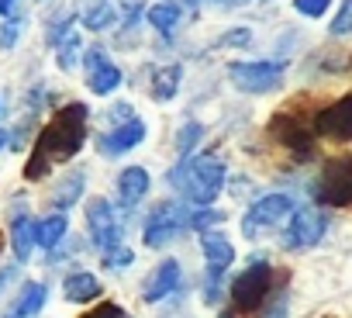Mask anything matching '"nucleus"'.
Here are the masks:
<instances>
[{
    "instance_id": "obj_1",
    "label": "nucleus",
    "mask_w": 352,
    "mask_h": 318,
    "mask_svg": "<svg viewBox=\"0 0 352 318\" xmlns=\"http://www.w3.org/2000/svg\"><path fill=\"white\" fill-rule=\"evenodd\" d=\"M87 118H90L87 104H66L63 111H56V118L35 138V152H32L28 167H25L28 180H42L56 163H66V159H73L83 149Z\"/></svg>"
},
{
    "instance_id": "obj_2",
    "label": "nucleus",
    "mask_w": 352,
    "mask_h": 318,
    "mask_svg": "<svg viewBox=\"0 0 352 318\" xmlns=\"http://www.w3.org/2000/svg\"><path fill=\"white\" fill-rule=\"evenodd\" d=\"M169 184L180 191L190 204L208 208L225 187V163L214 156H187L180 167L169 173Z\"/></svg>"
},
{
    "instance_id": "obj_3",
    "label": "nucleus",
    "mask_w": 352,
    "mask_h": 318,
    "mask_svg": "<svg viewBox=\"0 0 352 318\" xmlns=\"http://www.w3.org/2000/svg\"><path fill=\"white\" fill-rule=\"evenodd\" d=\"M287 63L283 59H252V63H232L228 80L242 94H270L283 83Z\"/></svg>"
},
{
    "instance_id": "obj_4",
    "label": "nucleus",
    "mask_w": 352,
    "mask_h": 318,
    "mask_svg": "<svg viewBox=\"0 0 352 318\" xmlns=\"http://www.w3.org/2000/svg\"><path fill=\"white\" fill-rule=\"evenodd\" d=\"M270 290H273V270L266 259H256L232 280V304L239 311H259Z\"/></svg>"
},
{
    "instance_id": "obj_5",
    "label": "nucleus",
    "mask_w": 352,
    "mask_h": 318,
    "mask_svg": "<svg viewBox=\"0 0 352 318\" xmlns=\"http://www.w3.org/2000/svg\"><path fill=\"white\" fill-rule=\"evenodd\" d=\"M314 198L331 208H352V159L349 156H338V159L324 163V170L314 184Z\"/></svg>"
},
{
    "instance_id": "obj_6",
    "label": "nucleus",
    "mask_w": 352,
    "mask_h": 318,
    "mask_svg": "<svg viewBox=\"0 0 352 318\" xmlns=\"http://www.w3.org/2000/svg\"><path fill=\"white\" fill-rule=\"evenodd\" d=\"M187 225H190V211H187L180 201H162V204L148 215V222H145V229H142V239H145V246L162 249L166 242H173L176 235H180Z\"/></svg>"
},
{
    "instance_id": "obj_7",
    "label": "nucleus",
    "mask_w": 352,
    "mask_h": 318,
    "mask_svg": "<svg viewBox=\"0 0 352 318\" xmlns=\"http://www.w3.org/2000/svg\"><path fill=\"white\" fill-rule=\"evenodd\" d=\"M287 215H294V198H290V194H266V198L252 201V208L245 211L242 232L252 239V235H259L263 229H270V225H280Z\"/></svg>"
},
{
    "instance_id": "obj_8",
    "label": "nucleus",
    "mask_w": 352,
    "mask_h": 318,
    "mask_svg": "<svg viewBox=\"0 0 352 318\" xmlns=\"http://www.w3.org/2000/svg\"><path fill=\"white\" fill-rule=\"evenodd\" d=\"M87 225H90V239H94V246H97L100 253L118 249V242H121V222H118L111 201L94 198V201L87 204Z\"/></svg>"
},
{
    "instance_id": "obj_9",
    "label": "nucleus",
    "mask_w": 352,
    "mask_h": 318,
    "mask_svg": "<svg viewBox=\"0 0 352 318\" xmlns=\"http://www.w3.org/2000/svg\"><path fill=\"white\" fill-rule=\"evenodd\" d=\"M324 229H328V218L318 208H294V218L287 225L283 246L287 249H311V246L321 242Z\"/></svg>"
},
{
    "instance_id": "obj_10",
    "label": "nucleus",
    "mask_w": 352,
    "mask_h": 318,
    "mask_svg": "<svg viewBox=\"0 0 352 318\" xmlns=\"http://www.w3.org/2000/svg\"><path fill=\"white\" fill-rule=\"evenodd\" d=\"M270 135H273L283 149H290L297 159H311V156H314V135L304 128V121H300L297 114L280 111V114L270 121Z\"/></svg>"
},
{
    "instance_id": "obj_11",
    "label": "nucleus",
    "mask_w": 352,
    "mask_h": 318,
    "mask_svg": "<svg viewBox=\"0 0 352 318\" xmlns=\"http://www.w3.org/2000/svg\"><path fill=\"white\" fill-rule=\"evenodd\" d=\"M314 131L324 135V138L352 142V94H345L335 104H328L324 111H318L314 114Z\"/></svg>"
},
{
    "instance_id": "obj_12",
    "label": "nucleus",
    "mask_w": 352,
    "mask_h": 318,
    "mask_svg": "<svg viewBox=\"0 0 352 318\" xmlns=\"http://www.w3.org/2000/svg\"><path fill=\"white\" fill-rule=\"evenodd\" d=\"M176 287H180V263H176V259H162L148 273V280L142 284V297L148 304H155V301H166V294H173Z\"/></svg>"
},
{
    "instance_id": "obj_13",
    "label": "nucleus",
    "mask_w": 352,
    "mask_h": 318,
    "mask_svg": "<svg viewBox=\"0 0 352 318\" xmlns=\"http://www.w3.org/2000/svg\"><path fill=\"white\" fill-rule=\"evenodd\" d=\"M142 138H145V121H142V118H131L128 125H121V128H114V131H107V135L100 138V152H104V156H124V152H131Z\"/></svg>"
},
{
    "instance_id": "obj_14",
    "label": "nucleus",
    "mask_w": 352,
    "mask_h": 318,
    "mask_svg": "<svg viewBox=\"0 0 352 318\" xmlns=\"http://www.w3.org/2000/svg\"><path fill=\"white\" fill-rule=\"evenodd\" d=\"M201 249H204V259H208V273H225L235 259V249L221 232H204Z\"/></svg>"
},
{
    "instance_id": "obj_15",
    "label": "nucleus",
    "mask_w": 352,
    "mask_h": 318,
    "mask_svg": "<svg viewBox=\"0 0 352 318\" xmlns=\"http://www.w3.org/2000/svg\"><path fill=\"white\" fill-rule=\"evenodd\" d=\"M148 187H152V180H148V170H142V167H124L121 177H118V194L128 208L138 204L148 194Z\"/></svg>"
},
{
    "instance_id": "obj_16",
    "label": "nucleus",
    "mask_w": 352,
    "mask_h": 318,
    "mask_svg": "<svg viewBox=\"0 0 352 318\" xmlns=\"http://www.w3.org/2000/svg\"><path fill=\"white\" fill-rule=\"evenodd\" d=\"M63 294H66V301H73V304H87V301L100 297V280H97L94 273H69V277L63 280Z\"/></svg>"
},
{
    "instance_id": "obj_17",
    "label": "nucleus",
    "mask_w": 352,
    "mask_h": 318,
    "mask_svg": "<svg viewBox=\"0 0 352 318\" xmlns=\"http://www.w3.org/2000/svg\"><path fill=\"white\" fill-rule=\"evenodd\" d=\"M35 242H38V222H32L28 215L14 218V225H11V246H14V256H18L21 263L32 256Z\"/></svg>"
},
{
    "instance_id": "obj_18",
    "label": "nucleus",
    "mask_w": 352,
    "mask_h": 318,
    "mask_svg": "<svg viewBox=\"0 0 352 318\" xmlns=\"http://www.w3.org/2000/svg\"><path fill=\"white\" fill-rule=\"evenodd\" d=\"M45 297H49L45 284H25L21 294L14 297V304H11V318H32V315H38L45 308Z\"/></svg>"
},
{
    "instance_id": "obj_19",
    "label": "nucleus",
    "mask_w": 352,
    "mask_h": 318,
    "mask_svg": "<svg viewBox=\"0 0 352 318\" xmlns=\"http://www.w3.org/2000/svg\"><path fill=\"white\" fill-rule=\"evenodd\" d=\"M180 76H184L180 63H169V66L155 70V76H152V100H159V104L173 100L176 90H180Z\"/></svg>"
},
{
    "instance_id": "obj_20",
    "label": "nucleus",
    "mask_w": 352,
    "mask_h": 318,
    "mask_svg": "<svg viewBox=\"0 0 352 318\" xmlns=\"http://www.w3.org/2000/svg\"><path fill=\"white\" fill-rule=\"evenodd\" d=\"M87 87H90V94L107 97V94H114V90L121 87V70L107 59V63H100L94 73H87Z\"/></svg>"
},
{
    "instance_id": "obj_21",
    "label": "nucleus",
    "mask_w": 352,
    "mask_h": 318,
    "mask_svg": "<svg viewBox=\"0 0 352 318\" xmlns=\"http://www.w3.org/2000/svg\"><path fill=\"white\" fill-rule=\"evenodd\" d=\"M118 18V4H111V0H94V4L83 11V28L87 32H104L111 28Z\"/></svg>"
},
{
    "instance_id": "obj_22",
    "label": "nucleus",
    "mask_w": 352,
    "mask_h": 318,
    "mask_svg": "<svg viewBox=\"0 0 352 318\" xmlns=\"http://www.w3.org/2000/svg\"><path fill=\"white\" fill-rule=\"evenodd\" d=\"M83 198V173L80 170H73L69 177H63L59 184H56V194H52V204L59 208V211H66L69 204H76Z\"/></svg>"
},
{
    "instance_id": "obj_23",
    "label": "nucleus",
    "mask_w": 352,
    "mask_h": 318,
    "mask_svg": "<svg viewBox=\"0 0 352 318\" xmlns=\"http://www.w3.org/2000/svg\"><path fill=\"white\" fill-rule=\"evenodd\" d=\"M66 215L59 211V215H49L45 222H38V246H45V249H56L63 239H66Z\"/></svg>"
},
{
    "instance_id": "obj_24",
    "label": "nucleus",
    "mask_w": 352,
    "mask_h": 318,
    "mask_svg": "<svg viewBox=\"0 0 352 318\" xmlns=\"http://www.w3.org/2000/svg\"><path fill=\"white\" fill-rule=\"evenodd\" d=\"M145 18L155 32H173L176 25H180V4H169V0L166 4H152Z\"/></svg>"
},
{
    "instance_id": "obj_25",
    "label": "nucleus",
    "mask_w": 352,
    "mask_h": 318,
    "mask_svg": "<svg viewBox=\"0 0 352 318\" xmlns=\"http://www.w3.org/2000/svg\"><path fill=\"white\" fill-rule=\"evenodd\" d=\"M201 138H204V125H201V121H187L180 131H176V152H180V156L187 159Z\"/></svg>"
},
{
    "instance_id": "obj_26",
    "label": "nucleus",
    "mask_w": 352,
    "mask_h": 318,
    "mask_svg": "<svg viewBox=\"0 0 352 318\" xmlns=\"http://www.w3.org/2000/svg\"><path fill=\"white\" fill-rule=\"evenodd\" d=\"M335 39H342V35H352V0H342L338 4V11H335V18H331V28H328Z\"/></svg>"
},
{
    "instance_id": "obj_27",
    "label": "nucleus",
    "mask_w": 352,
    "mask_h": 318,
    "mask_svg": "<svg viewBox=\"0 0 352 318\" xmlns=\"http://www.w3.org/2000/svg\"><path fill=\"white\" fill-rule=\"evenodd\" d=\"M249 42H252V32L249 28H232L228 35H221L214 42V49H235V45H249Z\"/></svg>"
},
{
    "instance_id": "obj_28",
    "label": "nucleus",
    "mask_w": 352,
    "mask_h": 318,
    "mask_svg": "<svg viewBox=\"0 0 352 318\" xmlns=\"http://www.w3.org/2000/svg\"><path fill=\"white\" fill-rule=\"evenodd\" d=\"M328 4H331V0H294L297 14H304V18H321L328 11Z\"/></svg>"
},
{
    "instance_id": "obj_29",
    "label": "nucleus",
    "mask_w": 352,
    "mask_h": 318,
    "mask_svg": "<svg viewBox=\"0 0 352 318\" xmlns=\"http://www.w3.org/2000/svg\"><path fill=\"white\" fill-rule=\"evenodd\" d=\"M221 222H225L221 211H190V229H197V232H204L208 225H221Z\"/></svg>"
},
{
    "instance_id": "obj_30",
    "label": "nucleus",
    "mask_w": 352,
    "mask_h": 318,
    "mask_svg": "<svg viewBox=\"0 0 352 318\" xmlns=\"http://www.w3.org/2000/svg\"><path fill=\"white\" fill-rule=\"evenodd\" d=\"M80 318H128V315H124V308H121V304L107 301V304H100V308H90V311H87V315H80Z\"/></svg>"
},
{
    "instance_id": "obj_31",
    "label": "nucleus",
    "mask_w": 352,
    "mask_h": 318,
    "mask_svg": "<svg viewBox=\"0 0 352 318\" xmlns=\"http://www.w3.org/2000/svg\"><path fill=\"white\" fill-rule=\"evenodd\" d=\"M76 59H80V39L59 49V70H66V73H69V70L76 66Z\"/></svg>"
},
{
    "instance_id": "obj_32",
    "label": "nucleus",
    "mask_w": 352,
    "mask_h": 318,
    "mask_svg": "<svg viewBox=\"0 0 352 318\" xmlns=\"http://www.w3.org/2000/svg\"><path fill=\"white\" fill-rule=\"evenodd\" d=\"M135 256H131V249H124V246H118V249H111V253H104V266H128Z\"/></svg>"
},
{
    "instance_id": "obj_33",
    "label": "nucleus",
    "mask_w": 352,
    "mask_h": 318,
    "mask_svg": "<svg viewBox=\"0 0 352 318\" xmlns=\"http://www.w3.org/2000/svg\"><path fill=\"white\" fill-rule=\"evenodd\" d=\"M0 32H4V35H0V49H11L14 42H18V32H21V21L14 18V21H8L4 28H0Z\"/></svg>"
},
{
    "instance_id": "obj_34",
    "label": "nucleus",
    "mask_w": 352,
    "mask_h": 318,
    "mask_svg": "<svg viewBox=\"0 0 352 318\" xmlns=\"http://www.w3.org/2000/svg\"><path fill=\"white\" fill-rule=\"evenodd\" d=\"M100 63H107L100 49H87V52H83V70H87V73H94V70H97Z\"/></svg>"
},
{
    "instance_id": "obj_35",
    "label": "nucleus",
    "mask_w": 352,
    "mask_h": 318,
    "mask_svg": "<svg viewBox=\"0 0 352 318\" xmlns=\"http://www.w3.org/2000/svg\"><path fill=\"white\" fill-rule=\"evenodd\" d=\"M107 121H114L118 128H121V125H128V121H131V107H128V104H118L114 111H107Z\"/></svg>"
},
{
    "instance_id": "obj_36",
    "label": "nucleus",
    "mask_w": 352,
    "mask_h": 318,
    "mask_svg": "<svg viewBox=\"0 0 352 318\" xmlns=\"http://www.w3.org/2000/svg\"><path fill=\"white\" fill-rule=\"evenodd\" d=\"M266 318H287V294H280V301L270 304V315Z\"/></svg>"
},
{
    "instance_id": "obj_37",
    "label": "nucleus",
    "mask_w": 352,
    "mask_h": 318,
    "mask_svg": "<svg viewBox=\"0 0 352 318\" xmlns=\"http://www.w3.org/2000/svg\"><path fill=\"white\" fill-rule=\"evenodd\" d=\"M14 277H18V266H4V270H0V290H4Z\"/></svg>"
},
{
    "instance_id": "obj_38",
    "label": "nucleus",
    "mask_w": 352,
    "mask_h": 318,
    "mask_svg": "<svg viewBox=\"0 0 352 318\" xmlns=\"http://www.w3.org/2000/svg\"><path fill=\"white\" fill-rule=\"evenodd\" d=\"M14 11V0H0V14H11Z\"/></svg>"
},
{
    "instance_id": "obj_39",
    "label": "nucleus",
    "mask_w": 352,
    "mask_h": 318,
    "mask_svg": "<svg viewBox=\"0 0 352 318\" xmlns=\"http://www.w3.org/2000/svg\"><path fill=\"white\" fill-rule=\"evenodd\" d=\"M190 4H225V0H190Z\"/></svg>"
},
{
    "instance_id": "obj_40",
    "label": "nucleus",
    "mask_w": 352,
    "mask_h": 318,
    "mask_svg": "<svg viewBox=\"0 0 352 318\" xmlns=\"http://www.w3.org/2000/svg\"><path fill=\"white\" fill-rule=\"evenodd\" d=\"M8 138H11L8 131H0V149H4V142H8Z\"/></svg>"
},
{
    "instance_id": "obj_41",
    "label": "nucleus",
    "mask_w": 352,
    "mask_h": 318,
    "mask_svg": "<svg viewBox=\"0 0 352 318\" xmlns=\"http://www.w3.org/2000/svg\"><path fill=\"white\" fill-rule=\"evenodd\" d=\"M221 318H232V311H225V315H221Z\"/></svg>"
}]
</instances>
